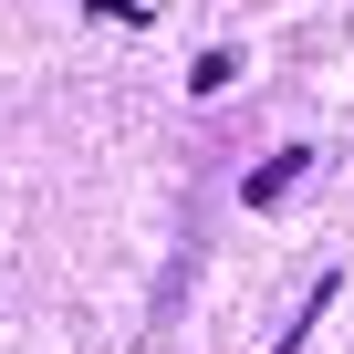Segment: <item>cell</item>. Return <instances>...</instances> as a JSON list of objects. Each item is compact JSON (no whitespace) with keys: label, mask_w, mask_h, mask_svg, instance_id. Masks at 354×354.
Returning a JSON list of instances; mask_svg holds the SVG:
<instances>
[{"label":"cell","mask_w":354,"mask_h":354,"mask_svg":"<svg viewBox=\"0 0 354 354\" xmlns=\"http://www.w3.org/2000/svg\"><path fill=\"white\" fill-rule=\"evenodd\" d=\"M84 11H94V21H115V32H146V21H156L146 0H84Z\"/></svg>","instance_id":"cell-3"},{"label":"cell","mask_w":354,"mask_h":354,"mask_svg":"<svg viewBox=\"0 0 354 354\" xmlns=\"http://www.w3.org/2000/svg\"><path fill=\"white\" fill-rule=\"evenodd\" d=\"M240 63H250L240 42H209V53L188 63V94H230V84H240Z\"/></svg>","instance_id":"cell-2"},{"label":"cell","mask_w":354,"mask_h":354,"mask_svg":"<svg viewBox=\"0 0 354 354\" xmlns=\"http://www.w3.org/2000/svg\"><path fill=\"white\" fill-rule=\"evenodd\" d=\"M292 177H313V136L271 146V156H261V167L240 177V209H250V219H261V209H281V198H292Z\"/></svg>","instance_id":"cell-1"}]
</instances>
